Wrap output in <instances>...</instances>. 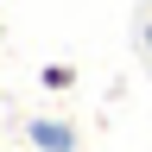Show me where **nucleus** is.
I'll use <instances>...</instances> for the list:
<instances>
[{"mask_svg": "<svg viewBox=\"0 0 152 152\" xmlns=\"http://www.w3.org/2000/svg\"><path fill=\"white\" fill-rule=\"evenodd\" d=\"M140 45H146V51H152V26H146V32H140Z\"/></svg>", "mask_w": 152, "mask_h": 152, "instance_id": "7ed1b4c3", "label": "nucleus"}, {"mask_svg": "<svg viewBox=\"0 0 152 152\" xmlns=\"http://www.w3.org/2000/svg\"><path fill=\"white\" fill-rule=\"evenodd\" d=\"M26 146L32 152H76V127L57 121V114H38V121H26Z\"/></svg>", "mask_w": 152, "mask_h": 152, "instance_id": "f257e3e1", "label": "nucleus"}, {"mask_svg": "<svg viewBox=\"0 0 152 152\" xmlns=\"http://www.w3.org/2000/svg\"><path fill=\"white\" fill-rule=\"evenodd\" d=\"M38 83H45V95H64V89H76V64H45Z\"/></svg>", "mask_w": 152, "mask_h": 152, "instance_id": "f03ea898", "label": "nucleus"}, {"mask_svg": "<svg viewBox=\"0 0 152 152\" xmlns=\"http://www.w3.org/2000/svg\"><path fill=\"white\" fill-rule=\"evenodd\" d=\"M19 152H32V146H19Z\"/></svg>", "mask_w": 152, "mask_h": 152, "instance_id": "39448f33", "label": "nucleus"}, {"mask_svg": "<svg viewBox=\"0 0 152 152\" xmlns=\"http://www.w3.org/2000/svg\"><path fill=\"white\" fill-rule=\"evenodd\" d=\"M0 152H13V146H0Z\"/></svg>", "mask_w": 152, "mask_h": 152, "instance_id": "20e7f679", "label": "nucleus"}]
</instances>
